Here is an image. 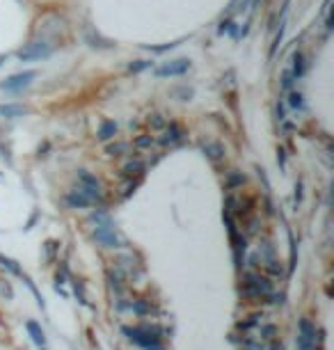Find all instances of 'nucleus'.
<instances>
[{
	"instance_id": "obj_1",
	"label": "nucleus",
	"mask_w": 334,
	"mask_h": 350,
	"mask_svg": "<svg viewBox=\"0 0 334 350\" xmlns=\"http://www.w3.org/2000/svg\"><path fill=\"white\" fill-rule=\"evenodd\" d=\"M242 293L247 298H265V295L272 293V284H270L268 277H261L256 272H247L245 284H242Z\"/></svg>"
},
{
	"instance_id": "obj_2",
	"label": "nucleus",
	"mask_w": 334,
	"mask_h": 350,
	"mask_svg": "<svg viewBox=\"0 0 334 350\" xmlns=\"http://www.w3.org/2000/svg\"><path fill=\"white\" fill-rule=\"evenodd\" d=\"M297 350H316V325L309 321V318H302L300 321Z\"/></svg>"
},
{
	"instance_id": "obj_3",
	"label": "nucleus",
	"mask_w": 334,
	"mask_h": 350,
	"mask_svg": "<svg viewBox=\"0 0 334 350\" xmlns=\"http://www.w3.org/2000/svg\"><path fill=\"white\" fill-rule=\"evenodd\" d=\"M78 181H80V188L94 199V204H101L103 202V195H101V183L89 174V172H80L78 174Z\"/></svg>"
},
{
	"instance_id": "obj_4",
	"label": "nucleus",
	"mask_w": 334,
	"mask_h": 350,
	"mask_svg": "<svg viewBox=\"0 0 334 350\" xmlns=\"http://www.w3.org/2000/svg\"><path fill=\"white\" fill-rule=\"evenodd\" d=\"M94 238H96V243L103 245V247H119V245H122V240H119V236L114 234L112 227H96Z\"/></svg>"
},
{
	"instance_id": "obj_5",
	"label": "nucleus",
	"mask_w": 334,
	"mask_h": 350,
	"mask_svg": "<svg viewBox=\"0 0 334 350\" xmlns=\"http://www.w3.org/2000/svg\"><path fill=\"white\" fill-rule=\"evenodd\" d=\"M35 71H25V74H18V76H12L9 80H5L0 87L3 89H7V92H18V89H23V87H27L30 85V80L35 78Z\"/></svg>"
},
{
	"instance_id": "obj_6",
	"label": "nucleus",
	"mask_w": 334,
	"mask_h": 350,
	"mask_svg": "<svg viewBox=\"0 0 334 350\" xmlns=\"http://www.w3.org/2000/svg\"><path fill=\"white\" fill-rule=\"evenodd\" d=\"M124 334L128 336V339L133 341V343H137V345H142V348H149L151 343H156V336H151V334H146V332H142L140 327H124Z\"/></svg>"
},
{
	"instance_id": "obj_7",
	"label": "nucleus",
	"mask_w": 334,
	"mask_h": 350,
	"mask_svg": "<svg viewBox=\"0 0 334 350\" xmlns=\"http://www.w3.org/2000/svg\"><path fill=\"white\" fill-rule=\"evenodd\" d=\"M48 53H50L48 44L37 42V44H30L27 48H23V51L18 53V57H21V60H39V57H46Z\"/></svg>"
},
{
	"instance_id": "obj_8",
	"label": "nucleus",
	"mask_w": 334,
	"mask_h": 350,
	"mask_svg": "<svg viewBox=\"0 0 334 350\" xmlns=\"http://www.w3.org/2000/svg\"><path fill=\"white\" fill-rule=\"evenodd\" d=\"M67 204L71 208H87V206L94 204V199H92L82 188H76V190H71V193L67 195Z\"/></svg>"
},
{
	"instance_id": "obj_9",
	"label": "nucleus",
	"mask_w": 334,
	"mask_h": 350,
	"mask_svg": "<svg viewBox=\"0 0 334 350\" xmlns=\"http://www.w3.org/2000/svg\"><path fill=\"white\" fill-rule=\"evenodd\" d=\"M183 140V129L178 124H169V126H165L163 131H160V140L158 142L160 144H176V142H181Z\"/></svg>"
},
{
	"instance_id": "obj_10",
	"label": "nucleus",
	"mask_w": 334,
	"mask_h": 350,
	"mask_svg": "<svg viewBox=\"0 0 334 350\" xmlns=\"http://www.w3.org/2000/svg\"><path fill=\"white\" fill-rule=\"evenodd\" d=\"M144 170H146L144 163L137 161V158H131V161L124 163V167H122V176H124V179H142Z\"/></svg>"
},
{
	"instance_id": "obj_11",
	"label": "nucleus",
	"mask_w": 334,
	"mask_h": 350,
	"mask_svg": "<svg viewBox=\"0 0 334 350\" xmlns=\"http://www.w3.org/2000/svg\"><path fill=\"white\" fill-rule=\"evenodd\" d=\"M188 67H190L188 60H176V62H172V65L158 67V69H156V76H181L188 71Z\"/></svg>"
},
{
	"instance_id": "obj_12",
	"label": "nucleus",
	"mask_w": 334,
	"mask_h": 350,
	"mask_svg": "<svg viewBox=\"0 0 334 350\" xmlns=\"http://www.w3.org/2000/svg\"><path fill=\"white\" fill-rule=\"evenodd\" d=\"M27 332H30V336H32V341H35V345L37 348H46V339H44V332H41V327H39V323H35V321H27Z\"/></svg>"
},
{
	"instance_id": "obj_13",
	"label": "nucleus",
	"mask_w": 334,
	"mask_h": 350,
	"mask_svg": "<svg viewBox=\"0 0 334 350\" xmlns=\"http://www.w3.org/2000/svg\"><path fill=\"white\" fill-rule=\"evenodd\" d=\"M204 151H206V156H208L210 161H220V158H224V147L220 142L204 144Z\"/></svg>"
},
{
	"instance_id": "obj_14",
	"label": "nucleus",
	"mask_w": 334,
	"mask_h": 350,
	"mask_svg": "<svg viewBox=\"0 0 334 350\" xmlns=\"http://www.w3.org/2000/svg\"><path fill=\"white\" fill-rule=\"evenodd\" d=\"M114 133H117V124H114V121H105V124L99 129V133H96V135H99V140H103V142H105V140L114 138Z\"/></svg>"
},
{
	"instance_id": "obj_15",
	"label": "nucleus",
	"mask_w": 334,
	"mask_h": 350,
	"mask_svg": "<svg viewBox=\"0 0 334 350\" xmlns=\"http://www.w3.org/2000/svg\"><path fill=\"white\" fill-rule=\"evenodd\" d=\"M291 74L295 76V78H300V76L305 74V57H302L300 51L293 55V69H291Z\"/></svg>"
},
{
	"instance_id": "obj_16",
	"label": "nucleus",
	"mask_w": 334,
	"mask_h": 350,
	"mask_svg": "<svg viewBox=\"0 0 334 350\" xmlns=\"http://www.w3.org/2000/svg\"><path fill=\"white\" fill-rule=\"evenodd\" d=\"M156 144V140L151 138V135H137L135 142H133V147L135 149H151Z\"/></svg>"
},
{
	"instance_id": "obj_17",
	"label": "nucleus",
	"mask_w": 334,
	"mask_h": 350,
	"mask_svg": "<svg viewBox=\"0 0 334 350\" xmlns=\"http://www.w3.org/2000/svg\"><path fill=\"white\" fill-rule=\"evenodd\" d=\"M25 112V108H21V106H0V115H5V117H18V115H23Z\"/></svg>"
},
{
	"instance_id": "obj_18",
	"label": "nucleus",
	"mask_w": 334,
	"mask_h": 350,
	"mask_svg": "<svg viewBox=\"0 0 334 350\" xmlns=\"http://www.w3.org/2000/svg\"><path fill=\"white\" fill-rule=\"evenodd\" d=\"M92 220L96 222V227H112V222H110L108 213H103V211H96V213H92Z\"/></svg>"
},
{
	"instance_id": "obj_19",
	"label": "nucleus",
	"mask_w": 334,
	"mask_h": 350,
	"mask_svg": "<svg viewBox=\"0 0 334 350\" xmlns=\"http://www.w3.org/2000/svg\"><path fill=\"white\" fill-rule=\"evenodd\" d=\"M128 151V144L124 142H117V144H110L108 147V156H122V153Z\"/></svg>"
},
{
	"instance_id": "obj_20",
	"label": "nucleus",
	"mask_w": 334,
	"mask_h": 350,
	"mask_svg": "<svg viewBox=\"0 0 334 350\" xmlns=\"http://www.w3.org/2000/svg\"><path fill=\"white\" fill-rule=\"evenodd\" d=\"M149 126H151V129H156V131H163L167 124H165L163 115H151L149 117Z\"/></svg>"
},
{
	"instance_id": "obj_21",
	"label": "nucleus",
	"mask_w": 334,
	"mask_h": 350,
	"mask_svg": "<svg viewBox=\"0 0 334 350\" xmlns=\"http://www.w3.org/2000/svg\"><path fill=\"white\" fill-rule=\"evenodd\" d=\"M0 263H3V266H5V268H7V270H12V272H14V275H23V272H21V268H18V266H16V263H14V261H12V259H5V257H3V254H0Z\"/></svg>"
},
{
	"instance_id": "obj_22",
	"label": "nucleus",
	"mask_w": 334,
	"mask_h": 350,
	"mask_svg": "<svg viewBox=\"0 0 334 350\" xmlns=\"http://www.w3.org/2000/svg\"><path fill=\"white\" fill-rule=\"evenodd\" d=\"M293 78H295V76H293L288 69L284 71V74H282V87H284V89H291V87H293Z\"/></svg>"
},
{
	"instance_id": "obj_23",
	"label": "nucleus",
	"mask_w": 334,
	"mask_h": 350,
	"mask_svg": "<svg viewBox=\"0 0 334 350\" xmlns=\"http://www.w3.org/2000/svg\"><path fill=\"white\" fill-rule=\"evenodd\" d=\"M242 350H265V345L263 343H256V341H252V339H247L245 341V348Z\"/></svg>"
},
{
	"instance_id": "obj_24",
	"label": "nucleus",
	"mask_w": 334,
	"mask_h": 350,
	"mask_svg": "<svg viewBox=\"0 0 334 350\" xmlns=\"http://www.w3.org/2000/svg\"><path fill=\"white\" fill-rule=\"evenodd\" d=\"M288 103H291L293 108H300V106H302V97H300V94L293 92V94H291V101H288Z\"/></svg>"
},
{
	"instance_id": "obj_25",
	"label": "nucleus",
	"mask_w": 334,
	"mask_h": 350,
	"mask_svg": "<svg viewBox=\"0 0 334 350\" xmlns=\"http://www.w3.org/2000/svg\"><path fill=\"white\" fill-rule=\"evenodd\" d=\"M242 181H245V179H242V176H240V174H233V176H231V179H229V183H227V185H229V188H233V185H240V183H242Z\"/></svg>"
},
{
	"instance_id": "obj_26",
	"label": "nucleus",
	"mask_w": 334,
	"mask_h": 350,
	"mask_svg": "<svg viewBox=\"0 0 334 350\" xmlns=\"http://www.w3.org/2000/svg\"><path fill=\"white\" fill-rule=\"evenodd\" d=\"M272 334H275V327L272 325H268V327L261 330V336H263V339H272Z\"/></svg>"
},
{
	"instance_id": "obj_27",
	"label": "nucleus",
	"mask_w": 334,
	"mask_h": 350,
	"mask_svg": "<svg viewBox=\"0 0 334 350\" xmlns=\"http://www.w3.org/2000/svg\"><path fill=\"white\" fill-rule=\"evenodd\" d=\"M149 67V62H137V65H131V71H142Z\"/></svg>"
},
{
	"instance_id": "obj_28",
	"label": "nucleus",
	"mask_w": 334,
	"mask_h": 350,
	"mask_svg": "<svg viewBox=\"0 0 334 350\" xmlns=\"http://www.w3.org/2000/svg\"><path fill=\"white\" fill-rule=\"evenodd\" d=\"M144 350H165V345L160 343V341H156V343H151L149 348H144Z\"/></svg>"
},
{
	"instance_id": "obj_29",
	"label": "nucleus",
	"mask_w": 334,
	"mask_h": 350,
	"mask_svg": "<svg viewBox=\"0 0 334 350\" xmlns=\"http://www.w3.org/2000/svg\"><path fill=\"white\" fill-rule=\"evenodd\" d=\"M265 350H284V345L279 343V341H272V343H270V348H265Z\"/></svg>"
}]
</instances>
